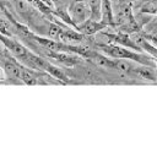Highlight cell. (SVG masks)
I'll return each mask as SVG.
<instances>
[{"instance_id":"30bf717a","label":"cell","mask_w":157,"mask_h":147,"mask_svg":"<svg viewBox=\"0 0 157 147\" xmlns=\"http://www.w3.org/2000/svg\"><path fill=\"white\" fill-rule=\"evenodd\" d=\"M0 13H2L9 21L11 22H15V21H18L16 18V11L11 4L10 0H0Z\"/></svg>"},{"instance_id":"8992f818","label":"cell","mask_w":157,"mask_h":147,"mask_svg":"<svg viewBox=\"0 0 157 147\" xmlns=\"http://www.w3.org/2000/svg\"><path fill=\"white\" fill-rule=\"evenodd\" d=\"M107 26L104 23H102L101 21H97V20H93V18H87L86 21L78 23L75 29L78 31L81 34L86 36V37H90V36H93L103 29H105Z\"/></svg>"},{"instance_id":"7a4b0ae2","label":"cell","mask_w":157,"mask_h":147,"mask_svg":"<svg viewBox=\"0 0 157 147\" xmlns=\"http://www.w3.org/2000/svg\"><path fill=\"white\" fill-rule=\"evenodd\" d=\"M114 27L124 33H137L140 27L132 13V2L130 0L123 1L114 12Z\"/></svg>"},{"instance_id":"ba28073f","label":"cell","mask_w":157,"mask_h":147,"mask_svg":"<svg viewBox=\"0 0 157 147\" xmlns=\"http://www.w3.org/2000/svg\"><path fill=\"white\" fill-rule=\"evenodd\" d=\"M101 22L107 27H114V11L110 0H102L101 4Z\"/></svg>"},{"instance_id":"3957f363","label":"cell","mask_w":157,"mask_h":147,"mask_svg":"<svg viewBox=\"0 0 157 147\" xmlns=\"http://www.w3.org/2000/svg\"><path fill=\"white\" fill-rule=\"evenodd\" d=\"M42 53L44 56L49 58V59H53L55 60L56 62L64 65V66H67V67H72V66H76L78 64L82 62L83 58L80 56L78 54H75V53H66V51H53V50H47L44 48H42Z\"/></svg>"},{"instance_id":"5b68a950","label":"cell","mask_w":157,"mask_h":147,"mask_svg":"<svg viewBox=\"0 0 157 147\" xmlns=\"http://www.w3.org/2000/svg\"><path fill=\"white\" fill-rule=\"evenodd\" d=\"M103 36H105L109 40V43H114V44H119V45H123V47H126L129 49H132L135 51H142L140 49V47L135 43V40L128 34V33H124V32H114V33H108V32H103Z\"/></svg>"},{"instance_id":"e0dca14e","label":"cell","mask_w":157,"mask_h":147,"mask_svg":"<svg viewBox=\"0 0 157 147\" xmlns=\"http://www.w3.org/2000/svg\"><path fill=\"white\" fill-rule=\"evenodd\" d=\"M54 1H55V0H54Z\"/></svg>"},{"instance_id":"9a60e30c","label":"cell","mask_w":157,"mask_h":147,"mask_svg":"<svg viewBox=\"0 0 157 147\" xmlns=\"http://www.w3.org/2000/svg\"><path fill=\"white\" fill-rule=\"evenodd\" d=\"M131 2H136V1H139V0H130Z\"/></svg>"},{"instance_id":"6da1fadb","label":"cell","mask_w":157,"mask_h":147,"mask_svg":"<svg viewBox=\"0 0 157 147\" xmlns=\"http://www.w3.org/2000/svg\"><path fill=\"white\" fill-rule=\"evenodd\" d=\"M97 49L101 53H103L107 56L113 58V59H126V60H131V61L137 62V64L150 65V66L156 67L155 58H152L150 55H145L141 51H135L132 49H129V48L119 45V44L101 43V44H97Z\"/></svg>"},{"instance_id":"5bb4252c","label":"cell","mask_w":157,"mask_h":147,"mask_svg":"<svg viewBox=\"0 0 157 147\" xmlns=\"http://www.w3.org/2000/svg\"><path fill=\"white\" fill-rule=\"evenodd\" d=\"M4 80H6V75H5V71H4L2 65L0 64V81H4Z\"/></svg>"},{"instance_id":"7c38bea8","label":"cell","mask_w":157,"mask_h":147,"mask_svg":"<svg viewBox=\"0 0 157 147\" xmlns=\"http://www.w3.org/2000/svg\"><path fill=\"white\" fill-rule=\"evenodd\" d=\"M0 34L7 36V37H15L16 36L15 26L12 24V22L9 21L6 17H1V16H0Z\"/></svg>"},{"instance_id":"4fadbf2b","label":"cell","mask_w":157,"mask_h":147,"mask_svg":"<svg viewBox=\"0 0 157 147\" xmlns=\"http://www.w3.org/2000/svg\"><path fill=\"white\" fill-rule=\"evenodd\" d=\"M7 53H9V51H7V49H6L5 47H4V48H2V47H0V64L6 59Z\"/></svg>"},{"instance_id":"8fae6325","label":"cell","mask_w":157,"mask_h":147,"mask_svg":"<svg viewBox=\"0 0 157 147\" xmlns=\"http://www.w3.org/2000/svg\"><path fill=\"white\" fill-rule=\"evenodd\" d=\"M140 12L157 15V0H140V4L136 5Z\"/></svg>"},{"instance_id":"52a82bcc","label":"cell","mask_w":157,"mask_h":147,"mask_svg":"<svg viewBox=\"0 0 157 147\" xmlns=\"http://www.w3.org/2000/svg\"><path fill=\"white\" fill-rule=\"evenodd\" d=\"M132 74H136L137 76L152 81V82H157V67L155 66H150V65H142V64H135Z\"/></svg>"},{"instance_id":"277c9868","label":"cell","mask_w":157,"mask_h":147,"mask_svg":"<svg viewBox=\"0 0 157 147\" xmlns=\"http://www.w3.org/2000/svg\"><path fill=\"white\" fill-rule=\"evenodd\" d=\"M69 15L74 23V27H76L78 23L86 21L91 16V9L87 1L85 0H75L70 7H69Z\"/></svg>"},{"instance_id":"2e32d148","label":"cell","mask_w":157,"mask_h":147,"mask_svg":"<svg viewBox=\"0 0 157 147\" xmlns=\"http://www.w3.org/2000/svg\"><path fill=\"white\" fill-rule=\"evenodd\" d=\"M156 60V67H157V59H155Z\"/></svg>"},{"instance_id":"9c48e42d","label":"cell","mask_w":157,"mask_h":147,"mask_svg":"<svg viewBox=\"0 0 157 147\" xmlns=\"http://www.w3.org/2000/svg\"><path fill=\"white\" fill-rule=\"evenodd\" d=\"M132 39L135 40V43L140 47V49H141L142 51H146L150 56L157 59V48H156L153 44H151L148 40H146V39H145L144 37H141V36H137V37H135V38H132Z\"/></svg>"}]
</instances>
